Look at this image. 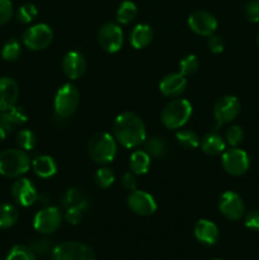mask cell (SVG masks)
Segmentation results:
<instances>
[{
  "label": "cell",
  "instance_id": "44",
  "mask_svg": "<svg viewBox=\"0 0 259 260\" xmlns=\"http://www.w3.org/2000/svg\"><path fill=\"white\" fill-rule=\"evenodd\" d=\"M8 136V132H7V129L4 128V127L2 126V124H0V141H3V140H5V137Z\"/></svg>",
  "mask_w": 259,
  "mask_h": 260
},
{
  "label": "cell",
  "instance_id": "29",
  "mask_svg": "<svg viewBox=\"0 0 259 260\" xmlns=\"http://www.w3.org/2000/svg\"><path fill=\"white\" fill-rule=\"evenodd\" d=\"M175 137H177L178 144L187 150L197 149L201 144L198 135L196 134V132L190 131V129H182V131H178L177 134H175Z\"/></svg>",
  "mask_w": 259,
  "mask_h": 260
},
{
  "label": "cell",
  "instance_id": "10",
  "mask_svg": "<svg viewBox=\"0 0 259 260\" xmlns=\"http://www.w3.org/2000/svg\"><path fill=\"white\" fill-rule=\"evenodd\" d=\"M62 222V215L56 207H45L36 213L33 218V228L43 235L53 234Z\"/></svg>",
  "mask_w": 259,
  "mask_h": 260
},
{
  "label": "cell",
  "instance_id": "41",
  "mask_svg": "<svg viewBox=\"0 0 259 260\" xmlns=\"http://www.w3.org/2000/svg\"><path fill=\"white\" fill-rule=\"evenodd\" d=\"M207 46L210 48V51L212 53H221L225 48V43H223V40L220 37V36L211 35L207 40Z\"/></svg>",
  "mask_w": 259,
  "mask_h": 260
},
{
  "label": "cell",
  "instance_id": "4",
  "mask_svg": "<svg viewBox=\"0 0 259 260\" xmlns=\"http://www.w3.org/2000/svg\"><path fill=\"white\" fill-rule=\"evenodd\" d=\"M192 104L187 99L177 98L164 107L160 118L167 128L178 129L187 123L192 116Z\"/></svg>",
  "mask_w": 259,
  "mask_h": 260
},
{
  "label": "cell",
  "instance_id": "43",
  "mask_svg": "<svg viewBox=\"0 0 259 260\" xmlns=\"http://www.w3.org/2000/svg\"><path fill=\"white\" fill-rule=\"evenodd\" d=\"M245 226L250 230L259 231V210H254L245 216Z\"/></svg>",
  "mask_w": 259,
  "mask_h": 260
},
{
  "label": "cell",
  "instance_id": "34",
  "mask_svg": "<svg viewBox=\"0 0 259 260\" xmlns=\"http://www.w3.org/2000/svg\"><path fill=\"white\" fill-rule=\"evenodd\" d=\"M198 68H200V61H198L196 55H188L184 58H182L179 62V73L182 75L192 76L197 73Z\"/></svg>",
  "mask_w": 259,
  "mask_h": 260
},
{
  "label": "cell",
  "instance_id": "35",
  "mask_svg": "<svg viewBox=\"0 0 259 260\" xmlns=\"http://www.w3.org/2000/svg\"><path fill=\"white\" fill-rule=\"evenodd\" d=\"M55 246L56 245H53V243L50 239H40V240H36L35 243H32L29 248L36 256L43 258V256L48 255V254H52Z\"/></svg>",
  "mask_w": 259,
  "mask_h": 260
},
{
  "label": "cell",
  "instance_id": "32",
  "mask_svg": "<svg viewBox=\"0 0 259 260\" xmlns=\"http://www.w3.org/2000/svg\"><path fill=\"white\" fill-rule=\"evenodd\" d=\"M38 14V9L36 8L35 4L32 3H25V4L20 5L17 10V20L22 24H29Z\"/></svg>",
  "mask_w": 259,
  "mask_h": 260
},
{
  "label": "cell",
  "instance_id": "23",
  "mask_svg": "<svg viewBox=\"0 0 259 260\" xmlns=\"http://www.w3.org/2000/svg\"><path fill=\"white\" fill-rule=\"evenodd\" d=\"M201 149L205 154L210 156H216V155L222 154L226 150V141L218 134L211 132L203 136L201 140Z\"/></svg>",
  "mask_w": 259,
  "mask_h": 260
},
{
  "label": "cell",
  "instance_id": "38",
  "mask_svg": "<svg viewBox=\"0 0 259 260\" xmlns=\"http://www.w3.org/2000/svg\"><path fill=\"white\" fill-rule=\"evenodd\" d=\"M13 17V3L10 0H0V25L7 24Z\"/></svg>",
  "mask_w": 259,
  "mask_h": 260
},
{
  "label": "cell",
  "instance_id": "39",
  "mask_svg": "<svg viewBox=\"0 0 259 260\" xmlns=\"http://www.w3.org/2000/svg\"><path fill=\"white\" fill-rule=\"evenodd\" d=\"M84 211H85V210H84L83 207L66 208L65 220L68 221L70 225H78V223H80L81 218H83Z\"/></svg>",
  "mask_w": 259,
  "mask_h": 260
},
{
  "label": "cell",
  "instance_id": "19",
  "mask_svg": "<svg viewBox=\"0 0 259 260\" xmlns=\"http://www.w3.org/2000/svg\"><path fill=\"white\" fill-rule=\"evenodd\" d=\"M195 236L203 245L212 246L218 241V229L212 221L200 220L195 225Z\"/></svg>",
  "mask_w": 259,
  "mask_h": 260
},
{
  "label": "cell",
  "instance_id": "26",
  "mask_svg": "<svg viewBox=\"0 0 259 260\" xmlns=\"http://www.w3.org/2000/svg\"><path fill=\"white\" fill-rule=\"evenodd\" d=\"M61 202H62L65 210L70 207H83L84 210L88 208V200L81 193V190L76 189V188H70V189L66 190Z\"/></svg>",
  "mask_w": 259,
  "mask_h": 260
},
{
  "label": "cell",
  "instance_id": "22",
  "mask_svg": "<svg viewBox=\"0 0 259 260\" xmlns=\"http://www.w3.org/2000/svg\"><path fill=\"white\" fill-rule=\"evenodd\" d=\"M32 168L35 170V174L37 177L47 179V178H52L53 175L57 173V165L53 157L48 156V155H38L33 159Z\"/></svg>",
  "mask_w": 259,
  "mask_h": 260
},
{
  "label": "cell",
  "instance_id": "12",
  "mask_svg": "<svg viewBox=\"0 0 259 260\" xmlns=\"http://www.w3.org/2000/svg\"><path fill=\"white\" fill-rule=\"evenodd\" d=\"M218 210L228 220L239 221L243 218L245 213V205L243 202V198L238 193L228 190L220 197Z\"/></svg>",
  "mask_w": 259,
  "mask_h": 260
},
{
  "label": "cell",
  "instance_id": "28",
  "mask_svg": "<svg viewBox=\"0 0 259 260\" xmlns=\"http://www.w3.org/2000/svg\"><path fill=\"white\" fill-rule=\"evenodd\" d=\"M145 151L150 156L161 159V157H164L167 155L168 147L164 140L159 139V137H151V139H149L145 142Z\"/></svg>",
  "mask_w": 259,
  "mask_h": 260
},
{
  "label": "cell",
  "instance_id": "6",
  "mask_svg": "<svg viewBox=\"0 0 259 260\" xmlns=\"http://www.w3.org/2000/svg\"><path fill=\"white\" fill-rule=\"evenodd\" d=\"M51 260H96V256L93 249L86 244L65 241L55 246Z\"/></svg>",
  "mask_w": 259,
  "mask_h": 260
},
{
  "label": "cell",
  "instance_id": "7",
  "mask_svg": "<svg viewBox=\"0 0 259 260\" xmlns=\"http://www.w3.org/2000/svg\"><path fill=\"white\" fill-rule=\"evenodd\" d=\"M23 43L30 51H42L51 45L53 40V32L50 25L45 23L32 25L22 36Z\"/></svg>",
  "mask_w": 259,
  "mask_h": 260
},
{
  "label": "cell",
  "instance_id": "25",
  "mask_svg": "<svg viewBox=\"0 0 259 260\" xmlns=\"http://www.w3.org/2000/svg\"><path fill=\"white\" fill-rule=\"evenodd\" d=\"M19 211L10 203H0V229H10L17 223Z\"/></svg>",
  "mask_w": 259,
  "mask_h": 260
},
{
  "label": "cell",
  "instance_id": "40",
  "mask_svg": "<svg viewBox=\"0 0 259 260\" xmlns=\"http://www.w3.org/2000/svg\"><path fill=\"white\" fill-rule=\"evenodd\" d=\"M246 18L251 23L259 22V0H250L245 7Z\"/></svg>",
  "mask_w": 259,
  "mask_h": 260
},
{
  "label": "cell",
  "instance_id": "13",
  "mask_svg": "<svg viewBox=\"0 0 259 260\" xmlns=\"http://www.w3.org/2000/svg\"><path fill=\"white\" fill-rule=\"evenodd\" d=\"M127 206L134 213L139 216H151L156 211L157 205L154 197L145 190H132L127 197Z\"/></svg>",
  "mask_w": 259,
  "mask_h": 260
},
{
  "label": "cell",
  "instance_id": "37",
  "mask_svg": "<svg viewBox=\"0 0 259 260\" xmlns=\"http://www.w3.org/2000/svg\"><path fill=\"white\" fill-rule=\"evenodd\" d=\"M226 144L230 145L231 147H236L243 142L244 131L240 126H231L226 131Z\"/></svg>",
  "mask_w": 259,
  "mask_h": 260
},
{
  "label": "cell",
  "instance_id": "14",
  "mask_svg": "<svg viewBox=\"0 0 259 260\" xmlns=\"http://www.w3.org/2000/svg\"><path fill=\"white\" fill-rule=\"evenodd\" d=\"M188 25L196 35L210 37L217 29V19L206 10H197L188 17Z\"/></svg>",
  "mask_w": 259,
  "mask_h": 260
},
{
  "label": "cell",
  "instance_id": "27",
  "mask_svg": "<svg viewBox=\"0 0 259 260\" xmlns=\"http://www.w3.org/2000/svg\"><path fill=\"white\" fill-rule=\"evenodd\" d=\"M137 15V7L134 2L131 0H124L121 5L118 7L116 13L117 22L121 24H130L134 22L135 18Z\"/></svg>",
  "mask_w": 259,
  "mask_h": 260
},
{
  "label": "cell",
  "instance_id": "36",
  "mask_svg": "<svg viewBox=\"0 0 259 260\" xmlns=\"http://www.w3.org/2000/svg\"><path fill=\"white\" fill-rule=\"evenodd\" d=\"M5 260H36V255L28 246L15 245L10 249Z\"/></svg>",
  "mask_w": 259,
  "mask_h": 260
},
{
  "label": "cell",
  "instance_id": "5",
  "mask_svg": "<svg viewBox=\"0 0 259 260\" xmlns=\"http://www.w3.org/2000/svg\"><path fill=\"white\" fill-rule=\"evenodd\" d=\"M79 99H80V94L74 84L66 83L60 86L58 90L56 91L55 101H53L56 117L60 119H65L73 116L78 109Z\"/></svg>",
  "mask_w": 259,
  "mask_h": 260
},
{
  "label": "cell",
  "instance_id": "45",
  "mask_svg": "<svg viewBox=\"0 0 259 260\" xmlns=\"http://www.w3.org/2000/svg\"><path fill=\"white\" fill-rule=\"evenodd\" d=\"M258 47H259V35H258Z\"/></svg>",
  "mask_w": 259,
  "mask_h": 260
},
{
  "label": "cell",
  "instance_id": "42",
  "mask_svg": "<svg viewBox=\"0 0 259 260\" xmlns=\"http://www.w3.org/2000/svg\"><path fill=\"white\" fill-rule=\"evenodd\" d=\"M135 175L136 174H134L132 172H128V173H124L123 177H122V180H121L122 187H123L126 190H128V192H132V190L137 189V180Z\"/></svg>",
  "mask_w": 259,
  "mask_h": 260
},
{
  "label": "cell",
  "instance_id": "15",
  "mask_svg": "<svg viewBox=\"0 0 259 260\" xmlns=\"http://www.w3.org/2000/svg\"><path fill=\"white\" fill-rule=\"evenodd\" d=\"M12 197L22 207H29L37 201L36 185L27 178H19L12 185Z\"/></svg>",
  "mask_w": 259,
  "mask_h": 260
},
{
  "label": "cell",
  "instance_id": "2",
  "mask_svg": "<svg viewBox=\"0 0 259 260\" xmlns=\"http://www.w3.org/2000/svg\"><path fill=\"white\" fill-rule=\"evenodd\" d=\"M29 155L22 149H8L0 152V174L5 178H19L29 170Z\"/></svg>",
  "mask_w": 259,
  "mask_h": 260
},
{
  "label": "cell",
  "instance_id": "31",
  "mask_svg": "<svg viewBox=\"0 0 259 260\" xmlns=\"http://www.w3.org/2000/svg\"><path fill=\"white\" fill-rule=\"evenodd\" d=\"M94 180H95V184L98 185L102 189H107V188L111 187L112 184L116 180V175H114V172L111 169V168H101L95 172V175H94Z\"/></svg>",
  "mask_w": 259,
  "mask_h": 260
},
{
  "label": "cell",
  "instance_id": "20",
  "mask_svg": "<svg viewBox=\"0 0 259 260\" xmlns=\"http://www.w3.org/2000/svg\"><path fill=\"white\" fill-rule=\"evenodd\" d=\"M27 121L28 116L22 107L14 106L13 108L0 113V124L7 129L8 134H10L17 127L24 124Z\"/></svg>",
  "mask_w": 259,
  "mask_h": 260
},
{
  "label": "cell",
  "instance_id": "21",
  "mask_svg": "<svg viewBox=\"0 0 259 260\" xmlns=\"http://www.w3.org/2000/svg\"><path fill=\"white\" fill-rule=\"evenodd\" d=\"M154 33L150 25L145 23H140L136 27L132 28L130 33V43L135 50H142L151 43Z\"/></svg>",
  "mask_w": 259,
  "mask_h": 260
},
{
  "label": "cell",
  "instance_id": "8",
  "mask_svg": "<svg viewBox=\"0 0 259 260\" xmlns=\"http://www.w3.org/2000/svg\"><path fill=\"white\" fill-rule=\"evenodd\" d=\"M221 164L228 174L239 177L248 172L250 160H249V155L244 150L239 147H231L222 152Z\"/></svg>",
  "mask_w": 259,
  "mask_h": 260
},
{
  "label": "cell",
  "instance_id": "17",
  "mask_svg": "<svg viewBox=\"0 0 259 260\" xmlns=\"http://www.w3.org/2000/svg\"><path fill=\"white\" fill-rule=\"evenodd\" d=\"M19 98V86L14 79L9 76L0 78V112L8 111L17 106Z\"/></svg>",
  "mask_w": 259,
  "mask_h": 260
},
{
  "label": "cell",
  "instance_id": "1",
  "mask_svg": "<svg viewBox=\"0 0 259 260\" xmlns=\"http://www.w3.org/2000/svg\"><path fill=\"white\" fill-rule=\"evenodd\" d=\"M112 129L116 141L126 149H135L146 140L144 121L132 112H123L117 116Z\"/></svg>",
  "mask_w": 259,
  "mask_h": 260
},
{
  "label": "cell",
  "instance_id": "9",
  "mask_svg": "<svg viewBox=\"0 0 259 260\" xmlns=\"http://www.w3.org/2000/svg\"><path fill=\"white\" fill-rule=\"evenodd\" d=\"M98 42L106 52H118L122 48V45H123V32H122V28L117 23H106L99 29Z\"/></svg>",
  "mask_w": 259,
  "mask_h": 260
},
{
  "label": "cell",
  "instance_id": "33",
  "mask_svg": "<svg viewBox=\"0 0 259 260\" xmlns=\"http://www.w3.org/2000/svg\"><path fill=\"white\" fill-rule=\"evenodd\" d=\"M17 144L24 151H30L37 145V137L30 129H20L17 134Z\"/></svg>",
  "mask_w": 259,
  "mask_h": 260
},
{
  "label": "cell",
  "instance_id": "11",
  "mask_svg": "<svg viewBox=\"0 0 259 260\" xmlns=\"http://www.w3.org/2000/svg\"><path fill=\"white\" fill-rule=\"evenodd\" d=\"M240 102L236 96H221L213 107V116H215L217 126L234 121L240 113Z\"/></svg>",
  "mask_w": 259,
  "mask_h": 260
},
{
  "label": "cell",
  "instance_id": "46",
  "mask_svg": "<svg viewBox=\"0 0 259 260\" xmlns=\"http://www.w3.org/2000/svg\"><path fill=\"white\" fill-rule=\"evenodd\" d=\"M213 260H222V259H213Z\"/></svg>",
  "mask_w": 259,
  "mask_h": 260
},
{
  "label": "cell",
  "instance_id": "24",
  "mask_svg": "<svg viewBox=\"0 0 259 260\" xmlns=\"http://www.w3.org/2000/svg\"><path fill=\"white\" fill-rule=\"evenodd\" d=\"M128 164L130 169L134 174L142 175L149 172L151 160H150V155L145 150H137V151H134L131 154Z\"/></svg>",
  "mask_w": 259,
  "mask_h": 260
},
{
  "label": "cell",
  "instance_id": "18",
  "mask_svg": "<svg viewBox=\"0 0 259 260\" xmlns=\"http://www.w3.org/2000/svg\"><path fill=\"white\" fill-rule=\"evenodd\" d=\"M185 86H187V79L180 73L168 74L159 84V89L163 95L169 98L179 96L185 90Z\"/></svg>",
  "mask_w": 259,
  "mask_h": 260
},
{
  "label": "cell",
  "instance_id": "3",
  "mask_svg": "<svg viewBox=\"0 0 259 260\" xmlns=\"http://www.w3.org/2000/svg\"><path fill=\"white\" fill-rule=\"evenodd\" d=\"M88 152L90 159L96 164H109L117 154L116 139L107 132H98L89 140Z\"/></svg>",
  "mask_w": 259,
  "mask_h": 260
},
{
  "label": "cell",
  "instance_id": "16",
  "mask_svg": "<svg viewBox=\"0 0 259 260\" xmlns=\"http://www.w3.org/2000/svg\"><path fill=\"white\" fill-rule=\"evenodd\" d=\"M63 74L71 80H78L86 70V60L79 51H69L62 58Z\"/></svg>",
  "mask_w": 259,
  "mask_h": 260
},
{
  "label": "cell",
  "instance_id": "47",
  "mask_svg": "<svg viewBox=\"0 0 259 260\" xmlns=\"http://www.w3.org/2000/svg\"><path fill=\"white\" fill-rule=\"evenodd\" d=\"M0 260H2V259H0Z\"/></svg>",
  "mask_w": 259,
  "mask_h": 260
},
{
  "label": "cell",
  "instance_id": "30",
  "mask_svg": "<svg viewBox=\"0 0 259 260\" xmlns=\"http://www.w3.org/2000/svg\"><path fill=\"white\" fill-rule=\"evenodd\" d=\"M22 47H20L19 41L15 38H10L9 41L4 43L2 48V56L5 61H15L20 57Z\"/></svg>",
  "mask_w": 259,
  "mask_h": 260
}]
</instances>
